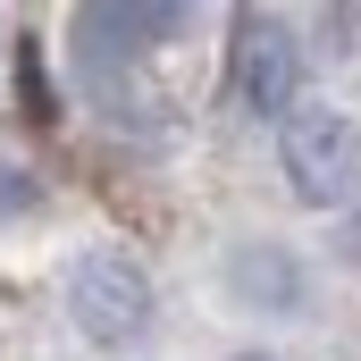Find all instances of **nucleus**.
Segmentation results:
<instances>
[{
  "instance_id": "obj_1",
  "label": "nucleus",
  "mask_w": 361,
  "mask_h": 361,
  "mask_svg": "<svg viewBox=\"0 0 361 361\" xmlns=\"http://www.w3.org/2000/svg\"><path fill=\"white\" fill-rule=\"evenodd\" d=\"M277 160L302 202H345L361 185V135L345 109H286V135H277Z\"/></svg>"
},
{
  "instance_id": "obj_2",
  "label": "nucleus",
  "mask_w": 361,
  "mask_h": 361,
  "mask_svg": "<svg viewBox=\"0 0 361 361\" xmlns=\"http://www.w3.org/2000/svg\"><path fill=\"white\" fill-rule=\"evenodd\" d=\"M177 25H185L177 0H76V59L92 85H109L135 68V51L169 42Z\"/></svg>"
},
{
  "instance_id": "obj_3",
  "label": "nucleus",
  "mask_w": 361,
  "mask_h": 361,
  "mask_svg": "<svg viewBox=\"0 0 361 361\" xmlns=\"http://www.w3.org/2000/svg\"><path fill=\"white\" fill-rule=\"evenodd\" d=\"M68 311H76V328L101 336V345H135L143 319H152V286H143L135 261H118V252H85L76 277H68Z\"/></svg>"
},
{
  "instance_id": "obj_4",
  "label": "nucleus",
  "mask_w": 361,
  "mask_h": 361,
  "mask_svg": "<svg viewBox=\"0 0 361 361\" xmlns=\"http://www.w3.org/2000/svg\"><path fill=\"white\" fill-rule=\"evenodd\" d=\"M302 85V42L277 25V17H244L235 25V92L252 109H286Z\"/></svg>"
},
{
  "instance_id": "obj_5",
  "label": "nucleus",
  "mask_w": 361,
  "mask_h": 361,
  "mask_svg": "<svg viewBox=\"0 0 361 361\" xmlns=\"http://www.w3.org/2000/svg\"><path fill=\"white\" fill-rule=\"evenodd\" d=\"M17 193H25V185H17L8 169H0V210H17Z\"/></svg>"
}]
</instances>
